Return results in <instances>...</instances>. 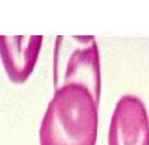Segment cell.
<instances>
[{
	"label": "cell",
	"mask_w": 149,
	"mask_h": 145,
	"mask_svg": "<svg viewBox=\"0 0 149 145\" xmlns=\"http://www.w3.org/2000/svg\"><path fill=\"white\" fill-rule=\"evenodd\" d=\"M99 103L83 85L56 87L40 124V145H96Z\"/></svg>",
	"instance_id": "cell-1"
},
{
	"label": "cell",
	"mask_w": 149,
	"mask_h": 145,
	"mask_svg": "<svg viewBox=\"0 0 149 145\" xmlns=\"http://www.w3.org/2000/svg\"><path fill=\"white\" fill-rule=\"evenodd\" d=\"M52 79L55 89L68 83L83 85L100 102L101 58L96 37L58 35L52 55Z\"/></svg>",
	"instance_id": "cell-2"
},
{
	"label": "cell",
	"mask_w": 149,
	"mask_h": 145,
	"mask_svg": "<svg viewBox=\"0 0 149 145\" xmlns=\"http://www.w3.org/2000/svg\"><path fill=\"white\" fill-rule=\"evenodd\" d=\"M107 145H149V111L139 96L125 93L116 102Z\"/></svg>",
	"instance_id": "cell-3"
},
{
	"label": "cell",
	"mask_w": 149,
	"mask_h": 145,
	"mask_svg": "<svg viewBox=\"0 0 149 145\" xmlns=\"http://www.w3.org/2000/svg\"><path fill=\"white\" fill-rule=\"evenodd\" d=\"M44 35L41 34H0V58L10 80L21 83L33 73Z\"/></svg>",
	"instance_id": "cell-4"
}]
</instances>
